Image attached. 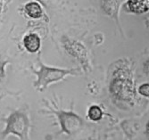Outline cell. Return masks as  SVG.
<instances>
[{"label": "cell", "instance_id": "6", "mask_svg": "<svg viewBox=\"0 0 149 140\" xmlns=\"http://www.w3.org/2000/svg\"><path fill=\"white\" fill-rule=\"evenodd\" d=\"M23 45L25 49L29 53H36L39 50L41 46V40L37 34L31 33L24 37Z\"/></svg>", "mask_w": 149, "mask_h": 140}, {"label": "cell", "instance_id": "9", "mask_svg": "<svg viewBox=\"0 0 149 140\" xmlns=\"http://www.w3.org/2000/svg\"><path fill=\"white\" fill-rule=\"evenodd\" d=\"M25 12L28 16L33 19H38L43 15L41 6L37 2H30L27 4L25 6Z\"/></svg>", "mask_w": 149, "mask_h": 140}, {"label": "cell", "instance_id": "16", "mask_svg": "<svg viewBox=\"0 0 149 140\" xmlns=\"http://www.w3.org/2000/svg\"><path fill=\"white\" fill-rule=\"evenodd\" d=\"M37 1H39L40 3H44V2H43V0H37Z\"/></svg>", "mask_w": 149, "mask_h": 140}, {"label": "cell", "instance_id": "17", "mask_svg": "<svg viewBox=\"0 0 149 140\" xmlns=\"http://www.w3.org/2000/svg\"><path fill=\"white\" fill-rule=\"evenodd\" d=\"M147 26H148V27H149V22H147Z\"/></svg>", "mask_w": 149, "mask_h": 140}, {"label": "cell", "instance_id": "12", "mask_svg": "<svg viewBox=\"0 0 149 140\" xmlns=\"http://www.w3.org/2000/svg\"><path fill=\"white\" fill-rule=\"evenodd\" d=\"M143 71L146 74L149 75V58H147L143 64Z\"/></svg>", "mask_w": 149, "mask_h": 140}, {"label": "cell", "instance_id": "7", "mask_svg": "<svg viewBox=\"0 0 149 140\" xmlns=\"http://www.w3.org/2000/svg\"><path fill=\"white\" fill-rule=\"evenodd\" d=\"M127 6L130 12L142 15L149 11V0H128Z\"/></svg>", "mask_w": 149, "mask_h": 140}, {"label": "cell", "instance_id": "2", "mask_svg": "<svg viewBox=\"0 0 149 140\" xmlns=\"http://www.w3.org/2000/svg\"><path fill=\"white\" fill-rule=\"evenodd\" d=\"M40 69L38 72H35L38 75V80L35 83V86L39 89L45 88L48 84L56 82L63 79L66 75L74 74L77 70H67V69H59L46 66L43 63H40Z\"/></svg>", "mask_w": 149, "mask_h": 140}, {"label": "cell", "instance_id": "1", "mask_svg": "<svg viewBox=\"0 0 149 140\" xmlns=\"http://www.w3.org/2000/svg\"><path fill=\"white\" fill-rule=\"evenodd\" d=\"M110 93L115 99L121 102L132 103L135 100L136 89L128 67H120L114 72L110 82Z\"/></svg>", "mask_w": 149, "mask_h": 140}, {"label": "cell", "instance_id": "10", "mask_svg": "<svg viewBox=\"0 0 149 140\" xmlns=\"http://www.w3.org/2000/svg\"><path fill=\"white\" fill-rule=\"evenodd\" d=\"M88 116L92 121H98L103 118V111L98 105H92L88 111Z\"/></svg>", "mask_w": 149, "mask_h": 140}, {"label": "cell", "instance_id": "8", "mask_svg": "<svg viewBox=\"0 0 149 140\" xmlns=\"http://www.w3.org/2000/svg\"><path fill=\"white\" fill-rule=\"evenodd\" d=\"M101 6L103 11L113 18H117L119 4L117 0H102Z\"/></svg>", "mask_w": 149, "mask_h": 140}, {"label": "cell", "instance_id": "13", "mask_svg": "<svg viewBox=\"0 0 149 140\" xmlns=\"http://www.w3.org/2000/svg\"><path fill=\"white\" fill-rule=\"evenodd\" d=\"M4 63L0 60V79H1L4 77V73H5V70H4Z\"/></svg>", "mask_w": 149, "mask_h": 140}, {"label": "cell", "instance_id": "11", "mask_svg": "<svg viewBox=\"0 0 149 140\" xmlns=\"http://www.w3.org/2000/svg\"><path fill=\"white\" fill-rule=\"evenodd\" d=\"M139 93L142 96L149 97V83H143L139 88Z\"/></svg>", "mask_w": 149, "mask_h": 140}, {"label": "cell", "instance_id": "15", "mask_svg": "<svg viewBox=\"0 0 149 140\" xmlns=\"http://www.w3.org/2000/svg\"><path fill=\"white\" fill-rule=\"evenodd\" d=\"M1 10H2V3L0 1V12H1Z\"/></svg>", "mask_w": 149, "mask_h": 140}, {"label": "cell", "instance_id": "4", "mask_svg": "<svg viewBox=\"0 0 149 140\" xmlns=\"http://www.w3.org/2000/svg\"><path fill=\"white\" fill-rule=\"evenodd\" d=\"M66 50L73 57L77 58V60L82 64L84 67H88V52L85 47L77 41H68L64 44Z\"/></svg>", "mask_w": 149, "mask_h": 140}, {"label": "cell", "instance_id": "5", "mask_svg": "<svg viewBox=\"0 0 149 140\" xmlns=\"http://www.w3.org/2000/svg\"><path fill=\"white\" fill-rule=\"evenodd\" d=\"M58 116L63 130L68 134H71L79 129L82 123L77 115L72 113H61Z\"/></svg>", "mask_w": 149, "mask_h": 140}, {"label": "cell", "instance_id": "14", "mask_svg": "<svg viewBox=\"0 0 149 140\" xmlns=\"http://www.w3.org/2000/svg\"><path fill=\"white\" fill-rule=\"evenodd\" d=\"M146 136H147V137L149 139V120L147 121V123L146 125Z\"/></svg>", "mask_w": 149, "mask_h": 140}, {"label": "cell", "instance_id": "3", "mask_svg": "<svg viewBox=\"0 0 149 140\" xmlns=\"http://www.w3.org/2000/svg\"><path fill=\"white\" fill-rule=\"evenodd\" d=\"M27 129H28V120H27V117L23 114L15 113L7 120V126L4 135L6 136L11 133L19 136L21 138H23V137L26 134Z\"/></svg>", "mask_w": 149, "mask_h": 140}]
</instances>
